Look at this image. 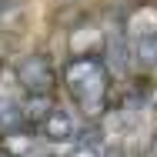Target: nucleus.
I'll list each match as a JSON object with an SVG mask.
<instances>
[{
    "label": "nucleus",
    "mask_w": 157,
    "mask_h": 157,
    "mask_svg": "<svg viewBox=\"0 0 157 157\" xmlns=\"http://www.w3.org/2000/svg\"><path fill=\"white\" fill-rule=\"evenodd\" d=\"M110 157H121V151H110Z\"/></svg>",
    "instance_id": "obj_11"
},
{
    "label": "nucleus",
    "mask_w": 157,
    "mask_h": 157,
    "mask_svg": "<svg viewBox=\"0 0 157 157\" xmlns=\"http://www.w3.org/2000/svg\"><path fill=\"white\" fill-rule=\"evenodd\" d=\"M107 77L110 74H107L104 60L94 57V54L90 57H74L63 67V84L87 117H100L104 107H107V87H110Z\"/></svg>",
    "instance_id": "obj_1"
},
{
    "label": "nucleus",
    "mask_w": 157,
    "mask_h": 157,
    "mask_svg": "<svg viewBox=\"0 0 157 157\" xmlns=\"http://www.w3.org/2000/svg\"><path fill=\"white\" fill-rule=\"evenodd\" d=\"M50 110H54L50 97H27V104H24V117H27V121H37V124H40Z\"/></svg>",
    "instance_id": "obj_9"
},
{
    "label": "nucleus",
    "mask_w": 157,
    "mask_h": 157,
    "mask_svg": "<svg viewBox=\"0 0 157 157\" xmlns=\"http://www.w3.org/2000/svg\"><path fill=\"white\" fill-rule=\"evenodd\" d=\"M3 151H7V157H33V134H27V130L7 134L3 137Z\"/></svg>",
    "instance_id": "obj_7"
},
{
    "label": "nucleus",
    "mask_w": 157,
    "mask_h": 157,
    "mask_svg": "<svg viewBox=\"0 0 157 157\" xmlns=\"http://www.w3.org/2000/svg\"><path fill=\"white\" fill-rule=\"evenodd\" d=\"M104 67H107V74H114V77H124L127 70H130V60H134V54H130V47H127L124 33L114 30L107 37V44H104Z\"/></svg>",
    "instance_id": "obj_3"
},
{
    "label": "nucleus",
    "mask_w": 157,
    "mask_h": 157,
    "mask_svg": "<svg viewBox=\"0 0 157 157\" xmlns=\"http://www.w3.org/2000/svg\"><path fill=\"white\" fill-rule=\"evenodd\" d=\"M67 157H100V154H97V147H94V144H80V147H74Z\"/></svg>",
    "instance_id": "obj_10"
},
{
    "label": "nucleus",
    "mask_w": 157,
    "mask_h": 157,
    "mask_svg": "<svg viewBox=\"0 0 157 157\" xmlns=\"http://www.w3.org/2000/svg\"><path fill=\"white\" fill-rule=\"evenodd\" d=\"M17 80L30 90V97H50L57 77H54V67H50V60L44 54H30L17 67Z\"/></svg>",
    "instance_id": "obj_2"
},
{
    "label": "nucleus",
    "mask_w": 157,
    "mask_h": 157,
    "mask_svg": "<svg viewBox=\"0 0 157 157\" xmlns=\"http://www.w3.org/2000/svg\"><path fill=\"white\" fill-rule=\"evenodd\" d=\"M130 54H134V60L140 63V67H157V37H147V40H134Z\"/></svg>",
    "instance_id": "obj_8"
},
{
    "label": "nucleus",
    "mask_w": 157,
    "mask_h": 157,
    "mask_svg": "<svg viewBox=\"0 0 157 157\" xmlns=\"http://www.w3.org/2000/svg\"><path fill=\"white\" fill-rule=\"evenodd\" d=\"M27 127V117H24V107L17 104H0V134H17Z\"/></svg>",
    "instance_id": "obj_6"
},
{
    "label": "nucleus",
    "mask_w": 157,
    "mask_h": 157,
    "mask_svg": "<svg viewBox=\"0 0 157 157\" xmlns=\"http://www.w3.org/2000/svg\"><path fill=\"white\" fill-rule=\"evenodd\" d=\"M37 130H40V137H44V140L60 144V140H70V137H74V121H70V114H67V110L54 107V110L37 124Z\"/></svg>",
    "instance_id": "obj_4"
},
{
    "label": "nucleus",
    "mask_w": 157,
    "mask_h": 157,
    "mask_svg": "<svg viewBox=\"0 0 157 157\" xmlns=\"http://www.w3.org/2000/svg\"><path fill=\"white\" fill-rule=\"evenodd\" d=\"M130 33L137 40H147V37H157V3H140L134 10V17L127 20Z\"/></svg>",
    "instance_id": "obj_5"
}]
</instances>
